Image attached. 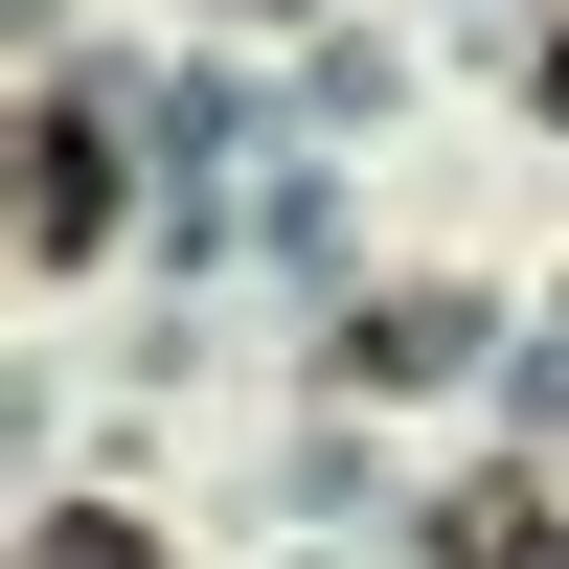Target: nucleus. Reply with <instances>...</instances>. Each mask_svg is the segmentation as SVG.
<instances>
[{
    "instance_id": "nucleus-1",
    "label": "nucleus",
    "mask_w": 569,
    "mask_h": 569,
    "mask_svg": "<svg viewBox=\"0 0 569 569\" xmlns=\"http://www.w3.org/2000/svg\"><path fill=\"white\" fill-rule=\"evenodd\" d=\"M23 228H46V251H91V228H114V137H91V114L23 137Z\"/></svg>"
},
{
    "instance_id": "nucleus-2",
    "label": "nucleus",
    "mask_w": 569,
    "mask_h": 569,
    "mask_svg": "<svg viewBox=\"0 0 569 569\" xmlns=\"http://www.w3.org/2000/svg\"><path fill=\"white\" fill-rule=\"evenodd\" d=\"M456 569H569V525L547 501H456Z\"/></svg>"
},
{
    "instance_id": "nucleus-3",
    "label": "nucleus",
    "mask_w": 569,
    "mask_h": 569,
    "mask_svg": "<svg viewBox=\"0 0 569 569\" xmlns=\"http://www.w3.org/2000/svg\"><path fill=\"white\" fill-rule=\"evenodd\" d=\"M23 569H160V547H137V525H91V501H69V525H46Z\"/></svg>"
},
{
    "instance_id": "nucleus-4",
    "label": "nucleus",
    "mask_w": 569,
    "mask_h": 569,
    "mask_svg": "<svg viewBox=\"0 0 569 569\" xmlns=\"http://www.w3.org/2000/svg\"><path fill=\"white\" fill-rule=\"evenodd\" d=\"M547 114H569V46H547Z\"/></svg>"
}]
</instances>
